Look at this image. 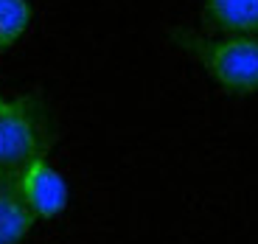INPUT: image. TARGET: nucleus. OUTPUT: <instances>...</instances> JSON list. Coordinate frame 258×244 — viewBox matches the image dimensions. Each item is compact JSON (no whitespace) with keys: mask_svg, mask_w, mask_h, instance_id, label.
Returning a JSON list of instances; mask_svg holds the SVG:
<instances>
[{"mask_svg":"<svg viewBox=\"0 0 258 244\" xmlns=\"http://www.w3.org/2000/svg\"><path fill=\"white\" fill-rule=\"evenodd\" d=\"M174 42L230 96H258V39L174 31Z\"/></svg>","mask_w":258,"mask_h":244,"instance_id":"obj_1","label":"nucleus"},{"mask_svg":"<svg viewBox=\"0 0 258 244\" xmlns=\"http://www.w3.org/2000/svg\"><path fill=\"white\" fill-rule=\"evenodd\" d=\"M34 213L12 182L0 186V244H23L34 227Z\"/></svg>","mask_w":258,"mask_h":244,"instance_id":"obj_5","label":"nucleus"},{"mask_svg":"<svg viewBox=\"0 0 258 244\" xmlns=\"http://www.w3.org/2000/svg\"><path fill=\"white\" fill-rule=\"evenodd\" d=\"M14 188L28 205V211L34 213V219H53L68 205V186H64L62 174L45 157L34 160L26 171H20Z\"/></svg>","mask_w":258,"mask_h":244,"instance_id":"obj_3","label":"nucleus"},{"mask_svg":"<svg viewBox=\"0 0 258 244\" xmlns=\"http://www.w3.org/2000/svg\"><path fill=\"white\" fill-rule=\"evenodd\" d=\"M34 9L28 0H0V53L14 48L28 34Z\"/></svg>","mask_w":258,"mask_h":244,"instance_id":"obj_6","label":"nucleus"},{"mask_svg":"<svg viewBox=\"0 0 258 244\" xmlns=\"http://www.w3.org/2000/svg\"><path fill=\"white\" fill-rule=\"evenodd\" d=\"M51 146V124L48 112L34 96L12 98L0 112V177L17 180L34 160L45 157Z\"/></svg>","mask_w":258,"mask_h":244,"instance_id":"obj_2","label":"nucleus"},{"mask_svg":"<svg viewBox=\"0 0 258 244\" xmlns=\"http://www.w3.org/2000/svg\"><path fill=\"white\" fill-rule=\"evenodd\" d=\"M9 104H12V98H9V96H3V93H0V112H3V109H6Z\"/></svg>","mask_w":258,"mask_h":244,"instance_id":"obj_7","label":"nucleus"},{"mask_svg":"<svg viewBox=\"0 0 258 244\" xmlns=\"http://www.w3.org/2000/svg\"><path fill=\"white\" fill-rule=\"evenodd\" d=\"M3 182H9V180H3V177H0V186H3Z\"/></svg>","mask_w":258,"mask_h":244,"instance_id":"obj_8","label":"nucleus"},{"mask_svg":"<svg viewBox=\"0 0 258 244\" xmlns=\"http://www.w3.org/2000/svg\"><path fill=\"white\" fill-rule=\"evenodd\" d=\"M202 20L213 34L258 39V0H202Z\"/></svg>","mask_w":258,"mask_h":244,"instance_id":"obj_4","label":"nucleus"}]
</instances>
